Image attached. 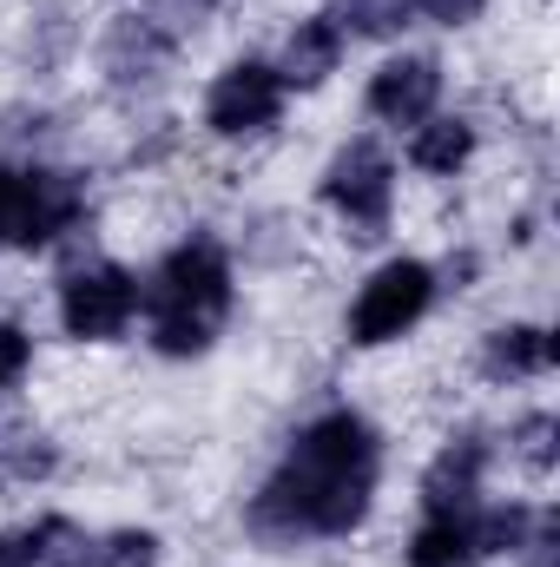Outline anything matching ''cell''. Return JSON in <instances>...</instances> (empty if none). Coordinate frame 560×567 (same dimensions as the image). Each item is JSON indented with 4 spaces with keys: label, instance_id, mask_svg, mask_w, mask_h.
I'll return each mask as SVG.
<instances>
[{
    "label": "cell",
    "instance_id": "obj_1",
    "mask_svg": "<svg viewBox=\"0 0 560 567\" xmlns=\"http://www.w3.org/2000/svg\"><path fill=\"white\" fill-rule=\"evenodd\" d=\"M376 429L356 410H330L297 435L283 468L251 502V528L265 542H303V535H350L370 515L376 495Z\"/></svg>",
    "mask_w": 560,
    "mask_h": 567
},
{
    "label": "cell",
    "instance_id": "obj_2",
    "mask_svg": "<svg viewBox=\"0 0 560 567\" xmlns=\"http://www.w3.org/2000/svg\"><path fill=\"white\" fill-rule=\"evenodd\" d=\"M145 317H152V350L165 357H198L211 350L225 310H231V265L211 238H185L158 271L152 284L139 290Z\"/></svg>",
    "mask_w": 560,
    "mask_h": 567
},
{
    "label": "cell",
    "instance_id": "obj_3",
    "mask_svg": "<svg viewBox=\"0 0 560 567\" xmlns=\"http://www.w3.org/2000/svg\"><path fill=\"white\" fill-rule=\"evenodd\" d=\"M428 303H435V271L422 265V258H390L376 278L356 290V303H350V337L356 343H396V337H409L422 317H428Z\"/></svg>",
    "mask_w": 560,
    "mask_h": 567
},
{
    "label": "cell",
    "instance_id": "obj_4",
    "mask_svg": "<svg viewBox=\"0 0 560 567\" xmlns=\"http://www.w3.org/2000/svg\"><path fill=\"white\" fill-rule=\"evenodd\" d=\"M323 205H330L356 238H376V231L390 225V212H396V165H390L370 140L343 145V152L330 158V172H323Z\"/></svg>",
    "mask_w": 560,
    "mask_h": 567
},
{
    "label": "cell",
    "instance_id": "obj_5",
    "mask_svg": "<svg viewBox=\"0 0 560 567\" xmlns=\"http://www.w3.org/2000/svg\"><path fill=\"white\" fill-rule=\"evenodd\" d=\"M139 317V278L126 265H86L60 284V323L80 343H113Z\"/></svg>",
    "mask_w": 560,
    "mask_h": 567
},
{
    "label": "cell",
    "instance_id": "obj_6",
    "mask_svg": "<svg viewBox=\"0 0 560 567\" xmlns=\"http://www.w3.org/2000/svg\"><path fill=\"white\" fill-rule=\"evenodd\" d=\"M278 113H283V80L265 60H231L205 93V126L218 140H251V133L278 126Z\"/></svg>",
    "mask_w": 560,
    "mask_h": 567
},
{
    "label": "cell",
    "instance_id": "obj_7",
    "mask_svg": "<svg viewBox=\"0 0 560 567\" xmlns=\"http://www.w3.org/2000/svg\"><path fill=\"white\" fill-rule=\"evenodd\" d=\"M80 185L66 172H20L13 185V245H53L80 218Z\"/></svg>",
    "mask_w": 560,
    "mask_h": 567
},
{
    "label": "cell",
    "instance_id": "obj_8",
    "mask_svg": "<svg viewBox=\"0 0 560 567\" xmlns=\"http://www.w3.org/2000/svg\"><path fill=\"white\" fill-rule=\"evenodd\" d=\"M442 100V66L422 60V53H396L383 60V73L370 80V113L383 126H422Z\"/></svg>",
    "mask_w": 560,
    "mask_h": 567
},
{
    "label": "cell",
    "instance_id": "obj_9",
    "mask_svg": "<svg viewBox=\"0 0 560 567\" xmlns=\"http://www.w3.org/2000/svg\"><path fill=\"white\" fill-rule=\"evenodd\" d=\"M481 475H488V449L481 442H448L428 475H422V502L428 515H468L481 502Z\"/></svg>",
    "mask_w": 560,
    "mask_h": 567
},
{
    "label": "cell",
    "instance_id": "obj_10",
    "mask_svg": "<svg viewBox=\"0 0 560 567\" xmlns=\"http://www.w3.org/2000/svg\"><path fill=\"white\" fill-rule=\"evenodd\" d=\"M554 370V337L541 323H501L481 337V377L488 383H528Z\"/></svg>",
    "mask_w": 560,
    "mask_h": 567
},
{
    "label": "cell",
    "instance_id": "obj_11",
    "mask_svg": "<svg viewBox=\"0 0 560 567\" xmlns=\"http://www.w3.org/2000/svg\"><path fill=\"white\" fill-rule=\"evenodd\" d=\"M336 60H343V27H336L330 13H310V20H297L290 40H283L278 80L283 86H323V80L336 73Z\"/></svg>",
    "mask_w": 560,
    "mask_h": 567
},
{
    "label": "cell",
    "instance_id": "obj_12",
    "mask_svg": "<svg viewBox=\"0 0 560 567\" xmlns=\"http://www.w3.org/2000/svg\"><path fill=\"white\" fill-rule=\"evenodd\" d=\"M468 158H475V126L455 120V113H428L416 126V140H409V165L428 172V178H455Z\"/></svg>",
    "mask_w": 560,
    "mask_h": 567
},
{
    "label": "cell",
    "instance_id": "obj_13",
    "mask_svg": "<svg viewBox=\"0 0 560 567\" xmlns=\"http://www.w3.org/2000/svg\"><path fill=\"white\" fill-rule=\"evenodd\" d=\"M475 542H468V515H428L409 535V567H475Z\"/></svg>",
    "mask_w": 560,
    "mask_h": 567
},
{
    "label": "cell",
    "instance_id": "obj_14",
    "mask_svg": "<svg viewBox=\"0 0 560 567\" xmlns=\"http://www.w3.org/2000/svg\"><path fill=\"white\" fill-rule=\"evenodd\" d=\"M40 475H53V442H40V435H7V442H0V488H27V482H40Z\"/></svg>",
    "mask_w": 560,
    "mask_h": 567
},
{
    "label": "cell",
    "instance_id": "obj_15",
    "mask_svg": "<svg viewBox=\"0 0 560 567\" xmlns=\"http://www.w3.org/2000/svg\"><path fill=\"white\" fill-rule=\"evenodd\" d=\"M80 567H158V542L145 528H120L106 542H86Z\"/></svg>",
    "mask_w": 560,
    "mask_h": 567
},
{
    "label": "cell",
    "instance_id": "obj_16",
    "mask_svg": "<svg viewBox=\"0 0 560 567\" xmlns=\"http://www.w3.org/2000/svg\"><path fill=\"white\" fill-rule=\"evenodd\" d=\"M409 13V0H343V13H330L343 33H396Z\"/></svg>",
    "mask_w": 560,
    "mask_h": 567
},
{
    "label": "cell",
    "instance_id": "obj_17",
    "mask_svg": "<svg viewBox=\"0 0 560 567\" xmlns=\"http://www.w3.org/2000/svg\"><path fill=\"white\" fill-rule=\"evenodd\" d=\"M515 455H521L535 475H548V468H554V416H548V410L521 416V429H515Z\"/></svg>",
    "mask_w": 560,
    "mask_h": 567
},
{
    "label": "cell",
    "instance_id": "obj_18",
    "mask_svg": "<svg viewBox=\"0 0 560 567\" xmlns=\"http://www.w3.org/2000/svg\"><path fill=\"white\" fill-rule=\"evenodd\" d=\"M0 567H46V522L0 535Z\"/></svg>",
    "mask_w": 560,
    "mask_h": 567
},
{
    "label": "cell",
    "instance_id": "obj_19",
    "mask_svg": "<svg viewBox=\"0 0 560 567\" xmlns=\"http://www.w3.org/2000/svg\"><path fill=\"white\" fill-rule=\"evenodd\" d=\"M27 363H33V337H27V330H13V323H0V390H7V383H20V377H27Z\"/></svg>",
    "mask_w": 560,
    "mask_h": 567
},
{
    "label": "cell",
    "instance_id": "obj_20",
    "mask_svg": "<svg viewBox=\"0 0 560 567\" xmlns=\"http://www.w3.org/2000/svg\"><path fill=\"white\" fill-rule=\"evenodd\" d=\"M481 7L488 0H409V13L435 20V27H468V20H481Z\"/></svg>",
    "mask_w": 560,
    "mask_h": 567
},
{
    "label": "cell",
    "instance_id": "obj_21",
    "mask_svg": "<svg viewBox=\"0 0 560 567\" xmlns=\"http://www.w3.org/2000/svg\"><path fill=\"white\" fill-rule=\"evenodd\" d=\"M515 555H521V567H560V528L541 515V522H535V535H528Z\"/></svg>",
    "mask_w": 560,
    "mask_h": 567
}]
</instances>
